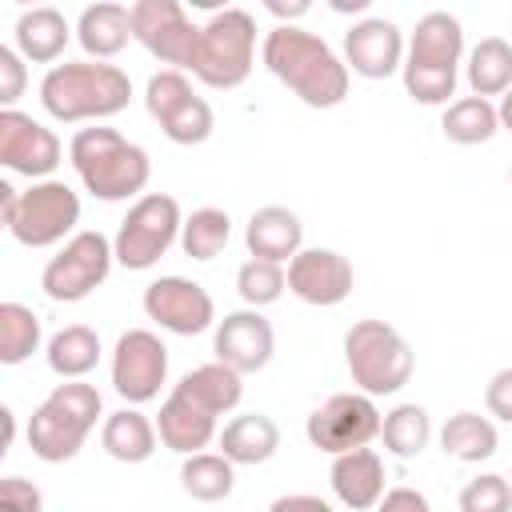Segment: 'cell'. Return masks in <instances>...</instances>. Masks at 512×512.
I'll use <instances>...</instances> for the list:
<instances>
[{"instance_id":"cell-39","label":"cell","mask_w":512,"mask_h":512,"mask_svg":"<svg viewBox=\"0 0 512 512\" xmlns=\"http://www.w3.org/2000/svg\"><path fill=\"white\" fill-rule=\"evenodd\" d=\"M0 504H4V508H16V512H40L44 496H40V488H36L32 480H24V476H4V480H0Z\"/></svg>"},{"instance_id":"cell-32","label":"cell","mask_w":512,"mask_h":512,"mask_svg":"<svg viewBox=\"0 0 512 512\" xmlns=\"http://www.w3.org/2000/svg\"><path fill=\"white\" fill-rule=\"evenodd\" d=\"M380 440H384V452H392L396 460L420 456L428 448V440H432V416H428V408L424 404H396L380 420Z\"/></svg>"},{"instance_id":"cell-47","label":"cell","mask_w":512,"mask_h":512,"mask_svg":"<svg viewBox=\"0 0 512 512\" xmlns=\"http://www.w3.org/2000/svg\"><path fill=\"white\" fill-rule=\"evenodd\" d=\"M188 8L196 12H220V8H232V0H184Z\"/></svg>"},{"instance_id":"cell-20","label":"cell","mask_w":512,"mask_h":512,"mask_svg":"<svg viewBox=\"0 0 512 512\" xmlns=\"http://www.w3.org/2000/svg\"><path fill=\"white\" fill-rule=\"evenodd\" d=\"M156 432H160L164 448L188 456V452L208 448L220 436V416L212 408H204L184 384H176L168 392V400L160 404V412H156Z\"/></svg>"},{"instance_id":"cell-49","label":"cell","mask_w":512,"mask_h":512,"mask_svg":"<svg viewBox=\"0 0 512 512\" xmlns=\"http://www.w3.org/2000/svg\"><path fill=\"white\" fill-rule=\"evenodd\" d=\"M508 180H512V168H508Z\"/></svg>"},{"instance_id":"cell-29","label":"cell","mask_w":512,"mask_h":512,"mask_svg":"<svg viewBox=\"0 0 512 512\" xmlns=\"http://www.w3.org/2000/svg\"><path fill=\"white\" fill-rule=\"evenodd\" d=\"M236 468L240 464H232L224 452H188L180 464V488L200 504L228 500L236 488Z\"/></svg>"},{"instance_id":"cell-40","label":"cell","mask_w":512,"mask_h":512,"mask_svg":"<svg viewBox=\"0 0 512 512\" xmlns=\"http://www.w3.org/2000/svg\"><path fill=\"white\" fill-rule=\"evenodd\" d=\"M484 404H488V416L512 424V368H500L488 388H484Z\"/></svg>"},{"instance_id":"cell-15","label":"cell","mask_w":512,"mask_h":512,"mask_svg":"<svg viewBox=\"0 0 512 512\" xmlns=\"http://www.w3.org/2000/svg\"><path fill=\"white\" fill-rule=\"evenodd\" d=\"M144 316L172 336H200L216 328V304L204 284L188 276H160L144 288Z\"/></svg>"},{"instance_id":"cell-4","label":"cell","mask_w":512,"mask_h":512,"mask_svg":"<svg viewBox=\"0 0 512 512\" xmlns=\"http://www.w3.org/2000/svg\"><path fill=\"white\" fill-rule=\"evenodd\" d=\"M464 60V24L452 12H424L408 36L404 52V92L416 104H452Z\"/></svg>"},{"instance_id":"cell-30","label":"cell","mask_w":512,"mask_h":512,"mask_svg":"<svg viewBox=\"0 0 512 512\" xmlns=\"http://www.w3.org/2000/svg\"><path fill=\"white\" fill-rule=\"evenodd\" d=\"M440 128H444V136L452 144L472 148V144H488L500 132V116H496V104L488 96H476L472 92V96H460V100L444 104Z\"/></svg>"},{"instance_id":"cell-34","label":"cell","mask_w":512,"mask_h":512,"mask_svg":"<svg viewBox=\"0 0 512 512\" xmlns=\"http://www.w3.org/2000/svg\"><path fill=\"white\" fill-rule=\"evenodd\" d=\"M44 344V328L40 316L20 304V300H4L0 304V364H24L32 352H40Z\"/></svg>"},{"instance_id":"cell-11","label":"cell","mask_w":512,"mask_h":512,"mask_svg":"<svg viewBox=\"0 0 512 512\" xmlns=\"http://www.w3.org/2000/svg\"><path fill=\"white\" fill-rule=\"evenodd\" d=\"M144 108L148 116L160 124V132L172 140V144H204L216 128V116H212V104L204 96L192 92V80L184 76V68H160L148 76V88H144Z\"/></svg>"},{"instance_id":"cell-17","label":"cell","mask_w":512,"mask_h":512,"mask_svg":"<svg viewBox=\"0 0 512 512\" xmlns=\"http://www.w3.org/2000/svg\"><path fill=\"white\" fill-rule=\"evenodd\" d=\"M404 32L384 16H360L344 32V64L364 80H388L404 68Z\"/></svg>"},{"instance_id":"cell-18","label":"cell","mask_w":512,"mask_h":512,"mask_svg":"<svg viewBox=\"0 0 512 512\" xmlns=\"http://www.w3.org/2000/svg\"><path fill=\"white\" fill-rule=\"evenodd\" d=\"M352 264L336 248H300L288 260V292L312 308H332L352 292Z\"/></svg>"},{"instance_id":"cell-28","label":"cell","mask_w":512,"mask_h":512,"mask_svg":"<svg viewBox=\"0 0 512 512\" xmlns=\"http://www.w3.org/2000/svg\"><path fill=\"white\" fill-rule=\"evenodd\" d=\"M100 336L88 324H68L44 344V360L60 380H80L100 364Z\"/></svg>"},{"instance_id":"cell-24","label":"cell","mask_w":512,"mask_h":512,"mask_svg":"<svg viewBox=\"0 0 512 512\" xmlns=\"http://www.w3.org/2000/svg\"><path fill=\"white\" fill-rule=\"evenodd\" d=\"M12 40L20 48V56L28 64H56L72 40V24L64 20L60 8L52 4H36V8H24L16 28H12Z\"/></svg>"},{"instance_id":"cell-41","label":"cell","mask_w":512,"mask_h":512,"mask_svg":"<svg viewBox=\"0 0 512 512\" xmlns=\"http://www.w3.org/2000/svg\"><path fill=\"white\" fill-rule=\"evenodd\" d=\"M380 508H384V512H400V508L428 512V496H424V492H416V488H384Z\"/></svg>"},{"instance_id":"cell-22","label":"cell","mask_w":512,"mask_h":512,"mask_svg":"<svg viewBox=\"0 0 512 512\" xmlns=\"http://www.w3.org/2000/svg\"><path fill=\"white\" fill-rule=\"evenodd\" d=\"M244 244L248 256H264V260H280L288 264L300 248H304V224L292 208L284 204H264L252 212L248 228H244Z\"/></svg>"},{"instance_id":"cell-1","label":"cell","mask_w":512,"mask_h":512,"mask_svg":"<svg viewBox=\"0 0 512 512\" xmlns=\"http://www.w3.org/2000/svg\"><path fill=\"white\" fill-rule=\"evenodd\" d=\"M260 60L308 108H336L348 96L352 68L328 40L300 24H276L260 44Z\"/></svg>"},{"instance_id":"cell-9","label":"cell","mask_w":512,"mask_h":512,"mask_svg":"<svg viewBox=\"0 0 512 512\" xmlns=\"http://www.w3.org/2000/svg\"><path fill=\"white\" fill-rule=\"evenodd\" d=\"M80 224V196L64 180H32L28 192H20L16 208L4 216V228L24 248H56L72 236Z\"/></svg>"},{"instance_id":"cell-23","label":"cell","mask_w":512,"mask_h":512,"mask_svg":"<svg viewBox=\"0 0 512 512\" xmlns=\"http://www.w3.org/2000/svg\"><path fill=\"white\" fill-rule=\"evenodd\" d=\"M76 40L88 52V60H112L128 48L132 36V8L116 4V0H96L80 12L76 20Z\"/></svg>"},{"instance_id":"cell-25","label":"cell","mask_w":512,"mask_h":512,"mask_svg":"<svg viewBox=\"0 0 512 512\" xmlns=\"http://www.w3.org/2000/svg\"><path fill=\"white\" fill-rule=\"evenodd\" d=\"M216 444L232 464H264L280 448V428L264 412H240L220 428Z\"/></svg>"},{"instance_id":"cell-27","label":"cell","mask_w":512,"mask_h":512,"mask_svg":"<svg viewBox=\"0 0 512 512\" xmlns=\"http://www.w3.org/2000/svg\"><path fill=\"white\" fill-rule=\"evenodd\" d=\"M440 448H444V456H452V460H460V464H480V460L496 456L500 432H496V424H492L488 416H480V412H456V416H448L444 428H440Z\"/></svg>"},{"instance_id":"cell-2","label":"cell","mask_w":512,"mask_h":512,"mask_svg":"<svg viewBox=\"0 0 512 512\" xmlns=\"http://www.w3.org/2000/svg\"><path fill=\"white\" fill-rule=\"evenodd\" d=\"M132 100V80L108 60H64L52 64L40 80V104L60 124L108 120Z\"/></svg>"},{"instance_id":"cell-37","label":"cell","mask_w":512,"mask_h":512,"mask_svg":"<svg viewBox=\"0 0 512 512\" xmlns=\"http://www.w3.org/2000/svg\"><path fill=\"white\" fill-rule=\"evenodd\" d=\"M512 508V480L484 472L464 484L460 492V512H508Z\"/></svg>"},{"instance_id":"cell-31","label":"cell","mask_w":512,"mask_h":512,"mask_svg":"<svg viewBox=\"0 0 512 512\" xmlns=\"http://www.w3.org/2000/svg\"><path fill=\"white\" fill-rule=\"evenodd\" d=\"M180 384H184L204 408H212L216 416H228V412L240 404V396H244V372H236V368L224 364V360H212V364L192 368L188 376H180Z\"/></svg>"},{"instance_id":"cell-38","label":"cell","mask_w":512,"mask_h":512,"mask_svg":"<svg viewBox=\"0 0 512 512\" xmlns=\"http://www.w3.org/2000/svg\"><path fill=\"white\" fill-rule=\"evenodd\" d=\"M24 84H28V72H24V56L20 48H0V100L4 108H12L20 96H24Z\"/></svg>"},{"instance_id":"cell-5","label":"cell","mask_w":512,"mask_h":512,"mask_svg":"<svg viewBox=\"0 0 512 512\" xmlns=\"http://www.w3.org/2000/svg\"><path fill=\"white\" fill-rule=\"evenodd\" d=\"M100 416H104V396H100L96 384H84V376L56 384L32 408V420H28V448H32V456L44 460V464L72 460L84 448V440L92 436Z\"/></svg>"},{"instance_id":"cell-33","label":"cell","mask_w":512,"mask_h":512,"mask_svg":"<svg viewBox=\"0 0 512 512\" xmlns=\"http://www.w3.org/2000/svg\"><path fill=\"white\" fill-rule=\"evenodd\" d=\"M468 88L476 96H500L512 88V40L504 36H484L468 52Z\"/></svg>"},{"instance_id":"cell-26","label":"cell","mask_w":512,"mask_h":512,"mask_svg":"<svg viewBox=\"0 0 512 512\" xmlns=\"http://www.w3.org/2000/svg\"><path fill=\"white\" fill-rule=\"evenodd\" d=\"M156 440H160L156 420H148L136 404L120 408V412H108L104 424H100V444L120 464H144L156 452Z\"/></svg>"},{"instance_id":"cell-10","label":"cell","mask_w":512,"mask_h":512,"mask_svg":"<svg viewBox=\"0 0 512 512\" xmlns=\"http://www.w3.org/2000/svg\"><path fill=\"white\" fill-rule=\"evenodd\" d=\"M112 264H116V248H112V240L104 232H92V228L88 232H72L60 244V252L44 264L40 288L56 304H76V300L92 296L108 280Z\"/></svg>"},{"instance_id":"cell-12","label":"cell","mask_w":512,"mask_h":512,"mask_svg":"<svg viewBox=\"0 0 512 512\" xmlns=\"http://www.w3.org/2000/svg\"><path fill=\"white\" fill-rule=\"evenodd\" d=\"M380 408H376V396L368 392H336L328 396L304 424V436L312 448L336 456V452H348V448H360V444H372L380 436Z\"/></svg>"},{"instance_id":"cell-6","label":"cell","mask_w":512,"mask_h":512,"mask_svg":"<svg viewBox=\"0 0 512 512\" xmlns=\"http://www.w3.org/2000/svg\"><path fill=\"white\" fill-rule=\"evenodd\" d=\"M344 364L360 392L396 396L412 380L416 352L388 320H356L344 332Z\"/></svg>"},{"instance_id":"cell-21","label":"cell","mask_w":512,"mask_h":512,"mask_svg":"<svg viewBox=\"0 0 512 512\" xmlns=\"http://www.w3.org/2000/svg\"><path fill=\"white\" fill-rule=\"evenodd\" d=\"M384 480H388L384 460H380V452L368 448V444L332 456V472H328L332 496H336L344 508H352V512L376 508L380 496H384Z\"/></svg>"},{"instance_id":"cell-36","label":"cell","mask_w":512,"mask_h":512,"mask_svg":"<svg viewBox=\"0 0 512 512\" xmlns=\"http://www.w3.org/2000/svg\"><path fill=\"white\" fill-rule=\"evenodd\" d=\"M288 288V268L280 260H264V256H248L236 272V292L244 304L252 308H268L284 296Z\"/></svg>"},{"instance_id":"cell-35","label":"cell","mask_w":512,"mask_h":512,"mask_svg":"<svg viewBox=\"0 0 512 512\" xmlns=\"http://www.w3.org/2000/svg\"><path fill=\"white\" fill-rule=\"evenodd\" d=\"M232 240V216L224 208H196L184 216V228H180V248L184 256L192 260H216Z\"/></svg>"},{"instance_id":"cell-16","label":"cell","mask_w":512,"mask_h":512,"mask_svg":"<svg viewBox=\"0 0 512 512\" xmlns=\"http://www.w3.org/2000/svg\"><path fill=\"white\" fill-rule=\"evenodd\" d=\"M64 160L60 136L52 128H44L40 120H32L20 108H4L0 112V164L16 176L28 180H44L56 172V164Z\"/></svg>"},{"instance_id":"cell-46","label":"cell","mask_w":512,"mask_h":512,"mask_svg":"<svg viewBox=\"0 0 512 512\" xmlns=\"http://www.w3.org/2000/svg\"><path fill=\"white\" fill-rule=\"evenodd\" d=\"M496 116H500V128H504V132H512V88H504V92H500Z\"/></svg>"},{"instance_id":"cell-48","label":"cell","mask_w":512,"mask_h":512,"mask_svg":"<svg viewBox=\"0 0 512 512\" xmlns=\"http://www.w3.org/2000/svg\"><path fill=\"white\" fill-rule=\"evenodd\" d=\"M12 4H24V8H36L40 0H12Z\"/></svg>"},{"instance_id":"cell-7","label":"cell","mask_w":512,"mask_h":512,"mask_svg":"<svg viewBox=\"0 0 512 512\" xmlns=\"http://www.w3.org/2000/svg\"><path fill=\"white\" fill-rule=\"evenodd\" d=\"M256 64V20L244 8H220L200 28L192 76L216 92H232L252 76Z\"/></svg>"},{"instance_id":"cell-42","label":"cell","mask_w":512,"mask_h":512,"mask_svg":"<svg viewBox=\"0 0 512 512\" xmlns=\"http://www.w3.org/2000/svg\"><path fill=\"white\" fill-rule=\"evenodd\" d=\"M296 508H308V512H328L332 504L324 496H304V492H292V496H276L272 500V512H296Z\"/></svg>"},{"instance_id":"cell-45","label":"cell","mask_w":512,"mask_h":512,"mask_svg":"<svg viewBox=\"0 0 512 512\" xmlns=\"http://www.w3.org/2000/svg\"><path fill=\"white\" fill-rule=\"evenodd\" d=\"M0 420H4V440H0V456H4V452L12 448V436H16V416H12V408H8V404L0 408Z\"/></svg>"},{"instance_id":"cell-13","label":"cell","mask_w":512,"mask_h":512,"mask_svg":"<svg viewBox=\"0 0 512 512\" xmlns=\"http://www.w3.org/2000/svg\"><path fill=\"white\" fill-rule=\"evenodd\" d=\"M132 36L168 68L192 72L200 28L188 20L184 0H136L132 4Z\"/></svg>"},{"instance_id":"cell-19","label":"cell","mask_w":512,"mask_h":512,"mask_svg":"<svg viewBox=\"0 0 512 512\" xmlns=\"http://www.w3.org/2000/svg\"><path fill=\"white\" fill-rule=\"evenodd\" d=\"M212 352L216 360L232 364L236 372H260L268 368L272 352H276V332L268 324V316L260 308H240V312H228L224 320H216V332H212Z\"/></svg>"},{"instance_id":"cell-3","label":"cell","mask_w":512,"mask_h":512,"mask_svg":"<svg viewBox=\"0 0 512 512\" xmlns=\"http://www.w3.org/2000/svg\"><path fill=\"white\" fill-rule=\"evenodd\" d=\"M68 160H72L84 192H92L104 204L136 200V196H144V188L152 180L148 152L108 124L80 128L68 144Z\"/></svg>"},{"instance_id":"cell-44","label":"cell","mask_w":512,"mask_h":512,"mask_svg":"<svg viewBox=\"0 0 512 512\" xmlns=\"http://www.w3.org/2000/svg\"><path fill=\"white\" fill-rule=\"evenodd\" d=\"M332 12H340V16H360V12H368L376 0H324Z\"/></svg>"},{"instance_id":"cell-43","label":"cell","mask_w":512,"mask_h":512,"mask_svg":"<svg viewBox=\"0 0 512 512\" xmlns=\"http://www.w3.org/2000/svg\"><path fill=\"white\" fill-rule=\"evenodd\" d=\"M264 8L280 20V24H296L300 16H308V8H312V0H264Z\"/></svg>"},{"instance_id":"cell-8","label":"cell","mask_w":512,"mask_h":512,"mask_svg":"<svg viewBox=\"0 0 512 512\" xmlns=\"http://www.w3.org/2000/svg\"><path fill=\"white\" fill-rule=\"evenodd\" d=\"M180 228H184V212L176 204V196L168 192H144L132 200L128 216L116 228V264L128 272H148L152 264H160V256L180 244Z\"/></svg>"},{"instance_id":"cell-14","label":"cell","mask_w":512,"mask_h":512,"mask_svg":"<svg viewBox=\"0 0 512 512\" xmlns=\"http://www.w3.org/2000/svg\"><path fill=\"white\" fill-rule=\"evenodd\" d=\"M168 380V348L152 328H128L112 348V388L124 404H148Z\"/></svg>"}]
</instances>
